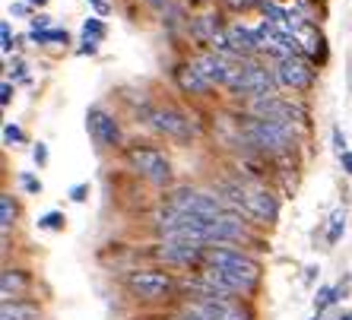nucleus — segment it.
Returning a JSON list of instances; mask_svg holds the SVG:
<instances>
[{
  "label": "nucleus",
  "mask_w": 352,
  "mask_h": 320,
  "mask_svg": "<svg viewBox=\"0 0 352 320\" xmlns=\"http://www.w3.org/2000/svg\"><path fill=\"white\" fill-rule=\"evenodd\" d=\"M175 80H178V86L184 92H190V95H204L206 89H210V82L200 76V70H197L194 64H184L175 70Z\"/></svg>",
  "instance_id": "dca6fc26"
},
{
  "label": "nucleus",
  "mask_w": 352,
  "mask_h": 320,
  "mask_svg": "<svg viewBox=\"0 0 352 320\" xmlns=\"http://www.w3.org/2000/svg\"><path fill=\"white\" fill-rule=\"evenodd\" d=\"M235 95H254V99H263V95H273V76L270 70L254 64H241V67H232L229 80H226Z\"/></svg>",
  "instance_id": "20e7f679"
},
{
  "label": "nucleus",
  "mask_w": 352,
  "mask_h": 320,
  "mask_svg": "<svg viewBox=\"0 0 352 320\" xmlns=\"http://www.w3.org/2000/svg\"><path fill=\"white\" fill-rule=\"evenodd\" d=\"M149 7H168V0H146Z\"/></svg>",
  "instance_id": "58836bf2"
},
{
  "label": "nucleus",
  "mask_w": 352,
  "mask_h": 320,
  "mask_svg": "<svg viewBox=\"0 0 352 320\" xmlns=\"http://www.w3.org/2000/svg\"><path fill=\"white\" fill-rule=\"evenodd\" d=\"M127 288L140 301H168L175 295V279L168 273H159V270H137V273H127Z\"/></svg>",
  "instance_id": "7ed1b4c3"
},
{
  "label": "nucleus",
  "mask_w": 352,
  "mask_h": 320,
  "mask_svg": "<svg viewBox=\"0 0 352 320\" xmlns=\"http://www.w3.org/2000/svg\"><path fill=\"white\" fill-rule=\"evenodd\" d=\"M48 23H51V16H45V13H41V16L32 19V29H35V32H38V29H48Z\"/></svg>",
  "instance_id": "f704fd0d"
},
{
  "label": "nucleus",
  "mask_w": 352,
  "mask_h": 320,
  "mask_svg": "<svg viewBox=\"0 0 352 320\" xmlns=\"http://www.w3.org/2000/svg\"><path fill=\"white\" fill-rule=\"evenodd\" d=\"M92 3H96L98 13H105V10H108V7H105V0H92Z\"/></svg>",
  "instance_id": "ea45409f"
},
{
  "label": "nucleus",
  "mask_w": 352,
  "mask_h": 320,
  "mask_svg": "<svg viewBox=\"0 0 352 320\" xmlns=\"http://www.w3.org/2000/svg\"><path fill=\"white\" fill-rule=\"evenodd\" d=\"M127 162H131L133 172L143 174V178L153 181V184H168V178H172V165H168V159H165L159 149L131 146L127 149Z\"/></svg>",
  "instance_id": "423d86ee"
},
{
  "label": "nucleus",
  "mask_w": 352,
  "mask_h": 320,
  "mask_svg": "<svg viewBox=\"0 0 352 320\" xmlns=\"http://www.w3.org/2000/svg\"><path fill=\"white\" fill-rule=\"evenodd\" d=\"M3 137H7V143H23V130H19L16 124H7V130H3Z\"/></svg>",
  "instance_id": "c85d7f7f"
},
{
  "label": "nucleus",
  "mask_w": 352,
  "mask_h": 320,
  "mask_svg": "<svg viewBox=\"0 0 352 320\" xmlns=\"http://www.w3.org/2000/svg\"><path fill=\"white\" fill-rule=\"evenodd\" d=\"M0 38H3V45H0V48L10 54V51H13V32H10V23L0 25Z\"/></svg>",
  "instance_id": "cd10ccee"
},
{
  "label": "nucleus",
  "mask_w": 352,
  "mask_h": 320,
  "mask_svg": "<svg viewBox=\"0 0 352 320\" xmlns=\"http://www.w3.org/2000/svg\"><path fill=\"white\" fill-rule=\"evenodd\" d=\"M254 115H257V117H267V121L292 124L295 108H292V105H286V102L273 99V95H263V99H254Z\"/></svg>",
  "instance_id": "2eb2a0df"
},
{
  "label": "nucleus",
  "mask_w": 352,
  "mask_h": 320,
  "mask_svg": "<svg viewBox=\"0 0 352 320\" xmlns=\"http://www.w3.org/2000/svg\"><path fill=\"white\" fill-rule=\"evenodd\" d=\"M232 10H251V7H257L261 0H226Z\"/></svg>",
  "instance_id": "c756f323"
},
{
  "label": "nucleus",
  "mask_w": 352,
  "mask_h": 320,
  "mask_svg": "<svg viewBox=\"0 0 352 320\" xmlns=\"http://www.w3.org/2000/svg\"><path fill=\"white\" fill-rule=\"evenodd\" d=\"M70 197H74V200H82V197H86V184H76V187L70 190Z\"/></svg>",
  "instance_id": "4c0bfd02"
},
{
  "label": "nucleus",
  "mask_w": 352,
  "mask_h": 320,
  "mask_svg": "<svg viewBox=\"0 0 352 320\" xmlns=\"http://www.w3.org/2000/svg\"><path fill=\"white\" fill-rule=\"evenodd\" d=\"M38 225H41V229H60V225H64V216H60V213H48V216H41V219H38Z\"/></svg>",
  "instance_id": "bb28decb"
},
{
  "label": "nucleus",
  "mask_w": 352,
  "mask_h": 320,
  "mask_svg": "<svg viewBox=\"0 0 352 320\" xmlns=\"http://www.w3.org/2000/svg\"><path fill=\"white\" fill-rule=\"evenodd\" d=\"M10 99H13V86L3 82V86H0V105H10Z\"/></svg>",
  "instance_id": "7c9ffc66"
},
{
  "label": "nucleus",
  "mask_w": 352,
  "mask_h": 320,
  "mask_svg": "<svg viewBox=\"0 0 352 320\" xmlns=\"http://www.w3.org/2000/svg\"><path fill=\"white\" fill-rule=\"evenodd\" d=\"M226 38H229V48L235 51V54H251V51H257V35L251 32V29H245V25H229L226 29Z\"/></svg>",
  "instance_id": "f3484780"
},
{
  "label": "nucleus",
  "mask_w": 352,
  "mask_h": 320,
  "mask_svg": "<svg viewBox=\"0 0 352 320\" xmlns=\"http://www.w3.org/2000/svg\"><path fill=\"white\" fill-rule=\"evenodd\" d=\"M333 143H336V152H340V156H343V152H349V149H346L343 133H340V130H333Z\"/></svg>",
  "instance_id": "72a5a7b5"
},
{
  "label": "nucleus",
  "mask_w": 352,
  "mask_h": 320,
  "mask_svg": "<svg viewBox=\"0 0 352 320\" xmlns=\"http://www.w3.org/2000/svg\"><path fill=\"white\" fill-rule=\"evenodd\" d=\"M32 3H38V7H41V3H45V0H32Z\"/></svg>",
  "instance_id": "79ce46f5"
},
{
  "label": "nucleus",
  "mask_w": 352,
  "mask_h": 320,
  "mask_svg": "<svg viewBox=\"0 0 352 320\" xmlns=\"http://www.w3.org/2000/svg\"><path fill=\"white\" fill-rule=\"evenodd\" d=\"M13 219H16V203H13V197H10V194H0V229L10 231Z\"/></svg>",
  "instance_id": "412c9836"
},
{
  "label": "nucleus",
  "mask_w": 352,
  "mask_h": 320,
  "mask_svg": "<svg viewBox=\"0 0 352 320\" xmlns=\"http://www.w3.org/2000/svg\"><path fill=\"white\" fill-rule=\"evenodd\" d=\"M194 67L200 70V76H204L210 86H213V82H222V86H226V80H229V73H232L229 60L222 58V54H216V51H210V54H200V58L194 60Z\"/></svg>",
  "instance_id": "4468645a"
},
{
  "label": "nucleus",
  "mask_w": 352,
  "mask_h": 320,
  "mask_svg": "<svg viewBox=\"0 0 352 320\" xmlns=\"http://www.w3.org/2000/svg\"><path fill=\"white\" fill-rule=\"evenodd\" d=\"M32 156H35V162H38V165H45V162H48V149H45V146L38 143V146L32 149Z\"/></svg>",
  "instance_id": "473e14b6"
},
{
  "label": "nucleus",
  "mask_w": 352,
  "mask_h": 320,
  "mask_svg": "<svg viewBox=\"0 0 352 320\" xmlns=\"http://www.w3.org/2000/svg\"><path fill=\"white\" fill-rule=\"evenodd\" d=\"M190 35H194L197 41H210V45H213L216 35H222L219 19H216V16H200V19H194V23H190Z\"/></svg>",
  "instance_id": "a211bd4d"
},
{
  "label": "nucleus",
  "mask_w": 352,
  "mask_h": 320,
  "mask_svg": "<svg viewBox=\"0 0 352 320\" xmlns=\"http://www.w3.org/2000/svg\"><path fill=\"white\" fill-rule=\"evenodd\" d=\"M146 121L149 127H156L159 133L172 137V140H190L197 133V124L184 111H178V108H156V111L146 115Z\"/></svg>",
  "instance_id": "6e6552de"
},
{
  "label": "nucleus",
  "mask_w": 352,
  "mask_h": 320,
  "mask_svg": "<svg viewBox=\"0 0 352 320\" xmlns=\"http://www.w3.org/2000/svg\"><path fill=\"white\" fill-rule=\"evenodd\" d=\"M35 308L32 304H23L19 298H10V301H3V308H0V320H35Z\"/></svg>",
  "instance_id": "6ab92c4d"
},
{
  "label": "nucleus",
  "mask_w": 352,
  "mask_h": 320,
  "mask_svg": "<svg viewBox=\"0 0 352 320\" xmlns=\"http://www.w3.org/2000/svg\"><path fill=\"white\" fill-rule=\"evenodd\" d=\"M156 257L172 266H190V263L206 260V251L197 241H162L156 244Z\"/></svg>",
  "instance_id": "9d476101"
},
{
  "label": "nucleus",
  "mask_w": 352,
  "mask_h": 320,
  "mask_svg": "<svg viewBox=\"0 0 352 320\" xmlns=\"http://www.w3.org/2000/svg\"><path fill=\"white\" fill-rule=\"evenodd\" d=\"M86 121H89V130H92V137H96L98 146H118V143H121V130H118V121H115L111 115H105L102 108H89Z\"/></svg>",
  "instance_id": "ddd939ff"
},
{
  "label": "nucleus",
  "mask_w": 352,
  "mask_h": 320,
  "mask_svg": "<svg viewBox=\"0 0 352 320\" xmlns=\"http://www.w3.org/2000/svg\"><path fill=\"white\" fill-rule=\"evenodd\" d=\"M302 35H305V51H308V58H320V54H324V38L314 32L311 25H302Z\"/></svg>",
  "instance_id": "aec40b11"
},
{
  "label": "nucleus",
  "mask_w": 352,
  "mask_h": 320,
  "mask_svg": "<svg viewBox=\"0 0 352 320\" xmlns=\"http://www.w3.org/2000/svg\"><path fill=\"white\" fill-rule=\"evenodd\" d=\"M261 7H263V13L270 16V23H273V25H279V29H283V25H292V23H289V16L276 7V3H261Z\"/></svg>",
  "instance_id": "393cba45"
},
{
  "label": "nucleus",
  "mask_w": 352,
  "mask_h": 320,
  "mask_svg": "<svg viewBox=\"0 0 352 320\" xmlns=\"http://www.w3.org/2000/svg\"><path fill=\"white\" fill-rule=\"evenodd\" d=\"M340 320H352V311H349V314H343V317H340Z\"/></svg>",
  "instance_id": "a19ab883"
},
{
  "label": "nucleus",
  "mask_w": 352,
  "mask_h": 320,
  "mask_svg": "<svg viewBox=\"0 0 352 320\" xmlns=\"http://www.w3.org/2000/svg\"><path fill=\"white\" fill-rule=\"evenodd\" d=\"M340 162H343L346 174H352V152H343V156H340Z\"/></svg>",
  "instance_id": "e433bc0d"
},
{
  "label": "nucleus",
  "mask_w": 352,
  "mask_h": 320,
  "mask_svg": "<svg viewBox=\"0 0 352 320\" xmlns=\"http://www.w3.org/2000/svg\"><path fill=\"white\" fill-rule=\"evenodd\" d=\"M184 311L197 314L200 320H254L248 308L241 304L229 301V298H206V301H188L184 304Z\"/></svg>",
  "instance_id": "1a4fd4ad"
},
{
  "label": "nucleus",
  "mask_w": 352,
  "mask_h": 320,
  "mask_svg": "<svg viewBox=\"0 0 352 320\" xmlns=\"http://www.w3.org/2000/svg\"><path fill=\"white\" fill-rule=\"evenodd\" d=\"M0 286H3V298H10V292H23L25 288V276L23 273L7 270L3 276H0Z\"/></svg>",
  "instance_id": "4be33fe9"
},
{
  "label": "nucleus",
  "mask_w": 352,
  "mask_h": 320,
  "mask_svg": "<svg viewBox=\"0 0 352 320\" xmlns=\"http://www.w3.org/2000/svg\"><path fill=\"white\" fill-rule=\"evenodd\" d=\"M232 203L238 209H245L251 219H261V222H273L279 213L276 197L263 187H235L232 190Z\"/></svg>",
  "instance_id": "0eeeda50"
},
{
  "label": "nucleus",
  "mask_w": 352,
  "mask_h": 320,
  "mask_svg": "<svg viewBox=\"0 0 352 320\" xmlns=\"http://www.w3.org/2000/svg\"><path fill=\"white\" fill-rule=\"evenodd\" d=\"M23 187H25V190H32V194H38V190H41V184L32 178V174H23Z\"/></svg>",
  "instance_id": "2f4dec72"
},
{
  "label": "nucleus",
  "mask_w": 352,
  "mask_h": 320,
  "mask_svg": "<svg viewBox=\"0 0 352 320\" xmlns=\"http://www.w3.org/2000/svg\"><path fill=\"white\" fill-rule=\"evenodd\" d=\"M311 80H314V70L308 60L286 58L276 64V82H283L289 89H305V86H311Z\"/></svg>",
  "instance_id": "9b49d317"
},
{
  "label": "nucleus",
  "mask_w": 352,
  "mask_h": 320,
  "mask_svg": "<svg viewBox=\"0 0 352 320\" xmlns=\"http://www.w3.org/2000/svg\"><path fill=\"white\" fill-rule=\"evenodd\" d=\"M96 45H98V41H86V38H82L80 54H96Z\"/></svg>",
  "instance_id": "c9c22d12"
},
{
  "label": "nucleus",
  "mask_w": 352,
  "mask_h": 320,
  "mask_svg": "<svg viewBox=\"0 0 352 320\" xmlns=\"http://www.w3.org/2000/svg\"><path fill=\"white\" fill-rule=\"evenodd\" d=\"M102 35H105V25L98 23V19H86V23H82V38L86 41H98Z\"/></svg>",
  "instance_id": "b1692460"
},
{
  "label": "nucleus",
  "mask_w": 352,
  "mask_h": 320,
  "mask_svg": "<svg viewBox=\"0 0 352 320\" xmlns=\"http://www.w3.org/2000/svg\"><path fill=\"white\" fill-rule=\"evenodd\" d=\"M333 295H336V288L324 286V288L318 292V298H314V308H318V311H324V308H327V304L333 301Z\"/></svg>",
  "instance_id": "a878e982"
},
{
  "label": "nucleus",
  "mask_w": 352,
  "mask_h": 320,
  "mask_svg": "<svg viewBox=\"0 0 352 320\" xmlns=\"http://www.w3.org/2000/svg\"><path fill=\"white\" fill-rule=\"evenodd\" d=\"M248 231H245V222L238 219V216H229L222 213L219 219H210L206 222V244H226V241H241Z\"/></svg>",
  "instance_id": "f8f14e48"
},
{
  "label": "nucleus",
  "mask_w": 352,
  "mask_h": 320,
  "mask_svg": "<svg viewBox=\"0 0 352 320\" xmlns=\"http://www.w3.org/2000/svg\"><path fill=\"white\" fill-rule=\"evenodd\" d=\"M343 229H346V213H343V209H336V213L330 216V229H327V241H330V244H336V241H340Z\"/></svg>",
  "instance_id": "5701e85b"
},
{
  "label": "nucleus",
  "mask_w": 352,
  "mask_h": 320,
  "mask_svg": "<svg viewBox=\"0 0 352 320\" xmlns=\"http://www.w3.org/2000/svg\"><path fill=\"white\" fill-rule=\"evenodd\" d=\"M168 209L181 216H197V219H219L222 216V203L219 197L200 194V190H175L168 197Z\"/></svg>",
  "instance_id": "39448f33"
},
{
  "label": "nucleus",
  "mask_w": 352,
  "mask_h": 320,
  "mask_svg": "<svg viewBox=\"0 0 352 320\" xmlns=\"http://www.w3.org/2000/svg\"><path fill=\"white\" fill-rule=\"evenodd\" d=\"M245 140L251 143V146L263 149V152H286L295 140V130H292V124L251 117V121L245 124Z\"/></svg>",
  "instance_id": "f257e3e1"
},
{
  "label": "nucleus",
  "mask_w": 352,
  "mask_h": 320,
  "mask_svg": "<svg viewBox=\"0 0 352 320\" xmlns=\"http://www.w3.org/2000/svg\"><path fill=\"white\" fill-rule=\"evenodd\" d=\"M206 266L226 270L232 276H238V279L251 282V286H257V276H261V263L251 254H245V251H235V247H210L206 251Z\"/></svg>",
  "instance_id": "f03ea898"
}]
</instances>
